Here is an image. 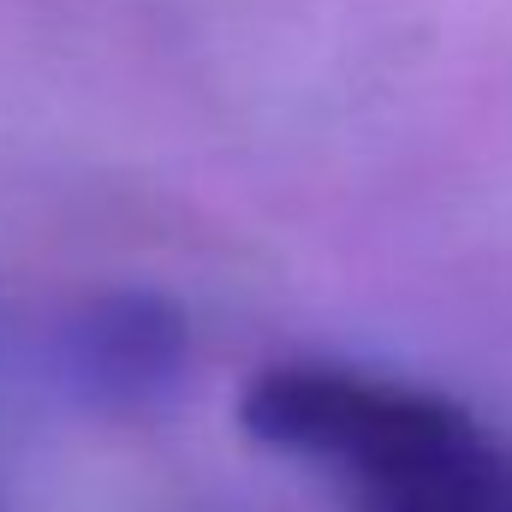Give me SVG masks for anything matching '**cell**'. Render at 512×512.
Listing matches in <instances>:
<instances>
[{
	"instance_id": "6da1fadb",
	"label": "cell",
	"mask_w": 512,
	"mask_h": 512,
	"mask_svg": "<svg viewBox=\"0 0 512 512\" xmlns=\"http://www.w3.org/2000/svg\"><path fill=\"white\" fill-rule=\"evenodd\" d=\"M239 423L322 471L346 512H512V447L441 387L298 358L256 376Z\"/></svg>"
},
{
	"instance_id": "7a4b0ae2",
	"label": "cell",
	"mask_w": 512,
	"mask_h": 512,
	"mask_svg": "<svg viewBox=\"0 0 512 512\" xmlns=\"http://www.w3.org/2000/svg\"><path fill=\"white\" fill-rule=\"evenodd\" d=\"M185 358V328L161 298L120 292L102 298L72 328V376L102 399H149L155 387L173 382Z\"/></svg>"
}]
</instances>
